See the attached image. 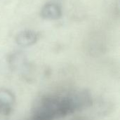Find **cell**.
Listing matches in <instances>:
<instances>
[{"mask_svg":"<svg viewBox=\"0 0 120 120\" xmlns=\"http://www.w3.org/2000/svg\"><path fill=\"white\" fill-rule=\"evenodd\" d=\"M75 112L73 102L70 96L42 95L36 98L32 108V114L39 115L53 120L65 117Z\"/></svg>","mask_w":120,"mask_h":120,"instance_id":"1","label":"cell"},{"mask_svg":"<svg viewBox=\"0 0 120 120\" xmlns=\"http://www.w3.org/2000/svg\"><path fill=\"white\" fill-rule=\"evenodd\" d=\"M76 112L86 110L93 105L91 92L87 89H82L70 95Z\"/></svg>","mask_w":120,"mask_h":120,"instance_id":"2","label":"cell"},{"mask_svg":"<svg viewBox=\"0 0 120 120\" xmlns=\"http://www.w3.org/2000/svg\"><path fill=\"white\" fill-rule=\"evenodd\" d=\"M15 101V98L12 91L6 89H0V115H9Z\"/></svg>","mask_w":120,"mask_h":120,"instance_id":"3","label":"cell"},{"mask_svg":"<svg viewBox=\"0 0 120 120\" xmlns=\"http://www.w3.org/2000/svg\"><path fill=\"white\" fill-rule=\"evenodd\" d=\"M61 7L56 3H46L41 9L40 15L43 19L48 20H58L62 17Z\"/></svg>","mask_w":120,"mask_h":120,"instance_id":"4","label":"cell"},{"mask_svg":"<svg viewBox=\"0 0 120 120\" xmlns=\"http://www.w3.org/2000/svg\"><path fill=\"white\" fill-rule=\"evenodd\" d=\"M39 39L37 32L32 30L21 31L15 37V42L21 46L27 47L34 44Z\"/></svg>","mask_w":120,"mask_h":120,"instance_id":"5","label":"cell"},{"mask_svg":"<svg viewBox=\"0 0 120 120\" xmlns=\"http://www.w3.org/2000/svg\"><path fill=\"white\" fill-rule=\"evenodd\" d=\"M25 120H53L48 118V117H44V116H41V115H37V114H32L31 117H30L29 118L27 119H25Z\"/></svg>","mask_w":120,"mask_h":120,"instance_id":"6","label":"cell"},{"mask_svg":"<svg viewBox=\"0 0 120 120\" xmlns=\"http://www.w3.org/2000/svg\"><path fill=\"white\" fill-rule=\"evenodd\" d=\"M82 120V118H79V119H77V120Z\"/></svg>","mask_w":120,"mask_h":120,"instance_id":"7","label":"cell"}]
</instances>
